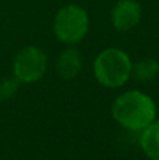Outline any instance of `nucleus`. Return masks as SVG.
Masks as SVG:
<instances>
[{
	"mask_svg": "<svg viewBox=\"0 0 159 160\" xmlns=\"http://www.w3.org/2000/svg\"><path fill=\"white\" fill-rule=\"evenodd\" d=\"M113 118L126 129L142 131L155 121L156 105L148 94L130 90L120 94L111 105Z\"/></svg>",
	"mask_w": 159,
	"mask_h": 160,
	"instance_id": "1",
	"label": "nucleus"
},
{
	"mask_svg": "<svg viewBox=\"0 0 159 160\" xmlns=\"http://www.w3.org/2000/svg\"><path fill=\"white\" fill-rule=\"evenodd\" d=\"M130 56L118 48H107L95 61V76L100 84L110 88L121 87L131 78Z\"/></svg>",
	"mask_w": 159,
	"mask_h": 160,
	"instance_id": "2",
	"label": "nucleus"
},
{
	"mask_svg": "<svg viewBox=\"0 0 159 160\" xmlns=\"http://www.w3.org/2000/svg\"><path fill=\"white\" fill-rule=\"evenodd\" d=\"M89 30V16L80 6L68 4L56 13L54 32L61 42L75 45L85 38Z\"/></svg>",
	"mask_w": 159,
	"mask_h": 160,
	"instance_id": "3",
	"label": "nucleus"
},
{
	"mask_svg": "<svg viewBox=\"0 0 159 160\" xmlns=\"http://www.w3.org/2000/svg\"><path fill=\"white\" fill-rule=\"evenodd\" d=\"M48 58L38 47H25L16 55L13 62L14 78L20 83H34L44 76Z\"/></svg>",
	"mask_w": 159,
	"mask_h": 160,
	"instance_id": "4",
	"label": "nucleus"
},
{
	"mask_svg": "<svg viewBox=\"0 0 159 160\" xmlns=\"http://www.w3.org/2000/svg\"><path fill=\"white\" fill-rule=\"evenodd\" d=\"M141 6L135 0H118L111 10V22L118 31H130L141 20Z\"/></svg>",
	"mask_w": 159,
	"mask_h": 160,
	"instance_id": "5",
	"label": "nucleus"
},
{
	"mask_svg": "<svg viewBox=\"0 0 159 160\" xmlns=\"http://www.w3.org/2000/svg\"><path fill=\"white\" fill-rule=\"evenodd\" d=\"M82 69V56L75 48H68L59 55L56 61L58 75L64 79H73Z\"/></svg>",
	"mask_w": 159,
	"mask_h": 160,
	"instance_id": "6",
	"label": "nucleus"
},
{
	"mask_svg": "<svg viewBox=\"0 0 159 160\" xmlns=\"http://www.w3.org/2000/svg\"><path fill=\"white\" fill-rule=\"evenodd\" d=\"M140 143L145 155L151 160H159V119L141 131Z\"/></svg>",
	"mask_w": 159,
	"mask_h": 160,
	"instance_id": "7",
	"label": "nucleus"
},
{
	"mask_svg": "<svg viewBox=\"0 0 159 160\" xmlns=\"http://www.w3.org/2000/svg\"><path fill=\"white\" fill-rule=\"evenodd\" d=\"M159 73V63L155 59H142L137 62V65H132L131 75L140 82H148L158 76Z\"/></svg>",
	"mask_w": 159,
	"mask_h": 160,
	"instance_id": "8",
	"label": "nucleus"
},
{
	"mask_svg": "<svg viewBox=\"0 0 159 160\" xmlns=\"http://www.w3.org/2000/svg\"><path fill=\"white\" fill-rule=\"evenodd\" d=\"M18 80L14 79H4L0 82V100H7L16 94L18 88Z\"/></svg>",
	"mask_w": 159,
	"mask_h": 160,
	"instance_id": "9",
	"label": "nucleus"
}]
</instances>
